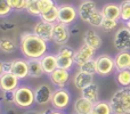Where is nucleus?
Segmentation results:
<instances>
[{
  "label": "nucleus",
  "instance_id": "obj_1",
  "mask_svg": "<svg viewBox=\"0 0 130 114\" xmlns=\"http://www.w3.org/2000/svg\"><path fill=\"white\" fill-rule=\"evenodd\" d=\"M21 53L25 58H41L48 52V42L33 32H24L20 37Z\"/></svg>",
  "mask_w": 130,
  "mask_h": 114
},
{
  "label": "nucleus",
  "instance_id": "obj_2",
  "mask_svg": "<svg viewBox=\"0 0 130 114\" xmlns=\"http://www.w3.org/2000/svg\"><path fill=\"white\" fill-rule=\"evenodd\" d=\"M113 114H130V87H120L110 99Z\"/></svg>",
  "mask_w": 130,
  "mask_h": 114
},
{
  "label": "nucleus",
  "instance_id": "obj_3",
  "mask_svg": "<svg viewBox=\"0 0 130 114\" xmlns=\"http://www.w3.org/2000/svg\"><path fill=\"white\" fill-rule=\"evenodd\" d=\"M36 103L34 90L29 86H20L15 90V105L21 108H30Z\"/></svg>",
  "mask_w": 130,
  "mask_h": 114
},
{
  "label": "nucleus",
  "instance_id": "obj_4",
  "mask_svg": "<svg viewBox=\"0 0 130 114\" xmlns=\"http://www.w3.org/2000/svg\"><path fill=\"white\" fill-rule=\"evenodd\" d=\"M96 66H97V74L99 76H108L113 73L115 70V62L114 57L108 54L98 55L96 58Z\"/></svg>",
  "mask_w": 130,
  "mask_h": 114
},
{
  "label": "nucleus",
  "instance_id": "obj_5",
  "mask_svg": "<svg viewBox=\"0 0 130 114\" xmlns=\"http://www.w3.org/2000/svg\"><path fill=\"white\" fill-rule=\"evenodd\" d=\"M74 54H75V52L73 50L72 47L66 46V45L61 46L58 52L56 53L57 65H58V67L69 70L70 71L74 64Z\"/></svg>",
  "mask_w": 130,
  "mask_h": 114
},
{
  "label": "nucleus",
  "instance_id": "obj_6",
  "mask_svg": "<svg viewBox=\"0 0 130 114\" xmlns=\"http://www.w3.org/2000/svg\"><path fill=\"white\" fill-rule=\"evenodd\" d=\"M70 103H71V94L66 88H57L56 90H54L50 102L53 108L64 111L65 108L69 107Z\"/></svg>",
  "mask_w": 130,
  "mask_h": 114
},
{
  "label": "nucleus",
  "instance_id": "obj_7",
  "mask_svg": "<svg viewBox=\"0 0 130 114\" xmlns=\"http://www.w3.org/2000/svg\"><path fill=\"white\" fill-rule=\"evenodd\" d=\"M79 17L78 8L71 4H62L58 6V22L66 25H72Z\"/></svg>",
  "mask_w": 130,
  "mask_h": 114
},
{
  "label": "nucleus",
  "instance_id": "obj_8",
  "mask_svg": "<svg viewBox=\"0 0 130 114\" xmlns=\"http://www.w3.org/2000/svg\"><path fill=\"white\" fill-rule=\"evenodd\" d=\"M113 45L118 52L130 50V32L126 26H121L117 30L113 38Z\"/></svg>",
  "mask_w": 130,
  "mask_h": 114
},
{
  "label": "nucleus",
  "instance_id": "obj_9",
  "mask_svg": "<svg viewBox=\"0 0 130 114\" xmlns=\"http://www.w3.org/2000/svg\"><path fill=\"white\" fill-rule=\"evenodd\" d=\"M71 36V31H70L69 25L63 24V23H55L54 24V31H53V41L56 45L64 46L67 43Z\"/></svg>",
  "mask_w": 130,
  "mask_h": 114
},
{
  "label": "nucleus",
  "instance_id": "obj_10",
  "mask_svg": "<svg viewBox=\"0 0 130 114\" xmlns=\"http://www.w3.org/2000/svg\"><path fill=\"white\" fill-rule=\"evenodd\" d=\"M20 79L11 72H4L0 75V90L2 92L15 91L20 87Z\"/></svg>",
  "mask_w": 130,
  "mask_h": 114
},
{
  "label": "nucleus",
  "instance_id": "obj_11",
  "mask_svg": "<svg viewBox=\"0 0 130 114\" xmlns=\"http://www.w3.org/2000/svg\"><path fill=\"white\" fill-rule=\"evenodd\" d=\"M49 80L56 88H65L71 79V73L69 70L57 67L54 72L49 74Z\"/></svg>",
  "mask_w": 130,
  "mask_h": 114
},
{
  "label": "nucleus",
  "instance_id": "obj_12",
  "mask_svg": "<svg viewBox=\"0 0 130 114\" xmlns=\"http://www.w3.org/2000/svg\"><path fill=\"white\" fill-rule=\"evenodd\" d=\"M53 31H54V24L53 23H48L45 21L40 20L34 24L33 27V33H36L41 39L46 40L47 42L53 41Z\"/></svg>",
  "mask_w": 130,
  "mask_h": 114
},
{
  "label": "nucleus",
  "instance_id": "obj_13",
  "mask_svg": "<svg viewBox=\"0 0 130 114\" xmlns=\"http://www.w3.org/2000/svg\"><path fill=\"white\" fill-rule=\"evenodd\" d=\"M53 89L46 83L38 86L34 90V101L38 105H47L48 103L52 102L53 97Z\"/></svg>",
  "mask_w": 130,
  "mask_h": 114
},
{
  "label": "nucleus",
  "instance_id": "obj_14",
  "mask_svg": "<svg viewBox=\"0 0 130 114\" xmlns=\"http://www.w3.org/2000/svg\"><path fill=\"white\" fill-rule=\"evenodd\" d=\"M95 55H96V49H94L92 47L83 43L75 52V54H74V64L80 66L83 63L92 59V58L95 57Z\"/></svg>",
  "mask_w": 130,
  "mask_h": 114
},
{
  "label": "nucleus",
  "instance_id": "obj_15",
  "mask_svg": "<svg viewBox=\"0 0 130 114\" xmlns=\"http://www.w3.org/2000/svg\"><path fill=\"white\" fill-rule=\"evenodd\" d=\"M97 8V5L94 0H82V2L80 4L78 8V13H79V17L82 22L88 23L89 17L92 13H94Z\"/></svg>",
  "mask_w": 130,
  "mask_h": 114
},
{
  "label": "nucleus",
  "instance_id": "obj_16",
  "mask_svg": "<svg viewBox=\"0 0 130 114\" xmlns=\"http://www.w3.org/2000/svg\"><path fill=\"white\" fill-rule=\"evenodd\" d=\"M11 73H14L20 80L27 78L29 76V63L27 59H17L13 60V67H11Z\"/></svg>",
  "mask_w": 130,
  "mask_h": 114
},
{
  "label": "nucleus",
  "instance_id": "obj_17",
  "mask_svg": "<svg viewBox=\"0 0 130 114\" xmlns=\"http://www.w3.org/2000/svg\"><path fill=\"white\" fill-rule=\"evenodd\" d=\"M102 13H103L105 18H111V20H117L120 21L121 17V8H120V4H115V2H107L102 7Z\"/></svg>",
  "mask_w": 130,
  "mask_h": 114
},
{
  "label": "nucleus",
  "instance_id": "obj_18",
  "mask_svg": "<svg viewBox=\"0 0 130 114\" xmlns=\"http://www.w3.org/2000/svg\"><path fill=\"white\" fill-rule=\"evenodd\" d=\"M94 82V75L91 74L85 73V72L78 71L73 76V85L74 87L76 88L78 90H82L83 88H86L87 86L91 85Z\"/></svg>",
  "mask_w": 130,
  "mask_h": 114
},
{
  "label": "nucleus",
  "instance_id": "obj_19",
  "mask_svg": "<svg viewBox=\"0 0 130 114\" xmlns=\"http://www.w3.org/2000/svg\"><path fill=\"white\" fill-rule=\"evenodd\" d=\"M83 43L98 50L103 45V40H102V37L95 30H88L83 34Z\"/></svg>",
  "mask_w": 130,
  "mask_h": 114
},
{
  "label": "nucleus",
  "instance_id": "obj_20",
  "mask_svg": "<svg viewBox=\"0 0 130 114\" xmlns=\"http://www.w3.org/2000/svg\"><path fill=\"white\" fill-rule=\"evenodd\" d=\"M94 104L95 103L80 96L79 98L75 99V102L73 104L74 112H75V114H89L91 112L92 107H94Z\"/></svg>",
  "mask_w": 130,
  "mask_h": 114
},
{
  "label": "nucleus",
  "instance_id": "obj_21",
  "mask_svg": "<svg viewBox=\"0 0 130 114\" xmlns=\"http://www.w3.org/2000/svg\"><path fill=\"white\" fill-rule=\"evenodd\" d=\"M40 60H41L43 72H45V74H48V75L58 67V65H57V57L54 54H46L45 56L40 58Z\"/></svg>",
  "mask_w": 130,
  "mask_h": 114
},
{
  "label": "nucleus",
  "instance_id": "obj_22",
  "mask_svg": "<svg viewBox=\"0 0 130 114\" xmlns=\"http://www.w3.org/2000/svg\"><path fill=\"white\" fill-rule=\"evenodd\" d=\"M27 63H29V76L30 78L38 79V78H41L45 74L40 58H29Z\"/></svg>",
  "mask_w": 130,
  "mask_h": 114
},
{
  "label": "nucleus",
  "instance_id": "obj_23",
  "mask_svg": "<svg viewBox=\"0 0 130 114\" xmlns=\"http://www.w3.org/2000/svg\"><path fill=\"white\" fill-rule=\"evenodd\" d=\"M114 62H115V70L117 71L129 69L130 67V50L118 52V54L114 56Z\"/></svg>",
  "mask_w": 130,
  "mask_h": 114
},
{
  "label": "nucleus",
  "instance_id": "obj_24",
  "mask_svg": "<svg viewBox=\"0 0 130 114\" xmlns=\"http://www.w3.org/2000/svg\"><path fill=\"white\" fill-rule=\"evenodd\" d=\"M81 96L83 98L88 99V101L96 103L99 101V87L98 85H96L95 82H92L91 85L87 86L86 88H83L81 90Z\"/></svg>",
  "mask_w": 130,
  "mask_h": 114
},
{
  "label": "nucleus",
  "instance_id": "obj_25",
  "mask_svg": "<svg viewBox=\"0 0 130 114\" xmlns=\"http://www.w3.org/2000/svg\"><path fill=\"white\" fill-rule=\"evenodd\" d=\"M89 114H113V111L110 102L98 101L94 104V107Z\"/></svg>",
  "mask_w": 130,
  "mask_h": 114
},
{
  "label": "nucleus",
  "instance_id": "obj_26",
  "mask_svg": "<svg viewBox=\"0 0 130 114\" xmlns=\"http://www.w3.org/2000/svg\"><path fill=\"white\" fill-rule=\"evenodd\" d=\"M115 81L120 87H130V67L115 72Z\"/></svg>",
  "mask_w": 130,
  "mask_h": 114
},
{
  "label": "nucleus",
  "instance_id": "obj_27",
  "mask_svg": "<svg viewBox=\"0 0 130 114\" xmlns=\"http://www.w3.org/2000/svg\"><path fill=\"white\" fill-rule=\"evenodd\" d=\"M17 45L14 40L9 38H0V52L5 53V54H13L16 52Z\"/></svg>",
  "mask_w": 130,
  "mask_h": 114
},
{
  "label": "nucleus",
  "instance_id": "obj_28",
  "mask_svg": "<svg viewBox=\"0 0 130 114\" xmlns=\"http://www.w3.org/2000/svg\"><path fill=\"white\" fill-rule=\"evenodd\" d=\"M40 20L45 21V22H48V23H53V24H55V23L58 22V5L57 6H55L54 8H52L50 10H48L47 13L42 14V15H40Z\"/></svg>",
  "mask_w": 130,
  "mask_h": 114
},
{
  "label": "nucleus",
  "instance_id": "obj_29",
  "mask_svg": "<svg viewBox=\"0 0 130 114\" xmlns=\"http://www.w3.org/2000/svg\"><path fill=\"white\" fill-rule=\"evenodd\" d=\"M103 21H104V15H103V13H102V10L96 9V10L90 15L88 24L91 25L92 27H101Z\"/></svg>",
  "mask_w": 130,
  "mask_h": 114
},
{
  "label": "nucleus",
  "instance_id": "obj_30",
  "mask_svg": "<svg viewBox=\"0 0 130 114\" xmlns=\"http://www.w3.org/2000/svg\"><path fill=\"white\" fill-rule=\"evenodd\" d=\"M79 71L85 72V73L91 74V75H95L97 74V66H96V59L92 58V59L88 60V62L83 63L82 65L79 66Z\"/></svg>",
  "mask_w": 130,
  "mask_h": 114
},
{
  "label": "nucleus",
  "instance_id": "obj_31",
  "mask_svg": "<svg viewBox=\"0 0 130 114\" xmlns=\"http://www.w3.org/2000/svg\"><path fill=\"white\" fill-rule=\"evenodd\" d=\"M25 11L29 15L34 16V17H40V10L38 7V0H27Z\"/></svg>",
  "mask_w": 130,
  "mask_h": 114
},
{
  "label": "nucleus",
  "instance_id": "obj_32",
  "mask_svg": "<svg viewBox=\"0 0 130 114\" xmlns=\"http://www.w3.org/2000/svg\"><path fill=\"white\" fill-rule=\"evenodd\" d=\"M120 8H121V17H120V21L126 23L127 21L130 20V0H123L120 4Z\"/></svg>",
  "mask_w": 130,
  "mask_h": 114
},
{
  "label": "nucleus",
  "instance_id": "obj_33",
  "mask_svg": "<svg viewBox=\"0 0 130 114\" xmlns=\"http://www.w3.org/2000/svg\"><path fill=\"white\" fill-rule=\"evenodd\" d=\"M55 6H57L56 0H38V7L39 10H40V15L47 13L48 10L54 8Z\"/></svg>",
  "mask_w": 130,
  "mask_h": 114
},
{
  "label": "nucleus",
  "instance_id": "obj_34",
  "mask_svg": "<svg viewBox=\"0 0 130 114\" xmlns=\"http://www.w3.org/2000/svg\"><path fill=\"white\" fill-rule=\"evenodd\" d=\"M118 24H119V21L104 17V21H103V23H102L101 29L104 30L105 32H112L118 27Z\"/></svg>",
  "mask_w": 130,
  "mask_h": 114
},
{
  "label": "nucleus",
  "instance_id": "obj_35",
  "mask_svg": "<svg viewBox=\"0 0 130 114\" xmlns=\"http://www.w3.org/2000/svg\"><path fill=\"white\" fill-rule=\"evenodd\" d=\"M27 0H7L8 5L14 11H23L25 10Z\"/></svg>",
  "mask_w": 130,
  "mask_h": 114
},
{
  "label": "nucleus",
  "instance_id": "obj_36",
  "mask_svg": "<svg viewBox=\"0 0 130 114\" xmlns=\"http://www.w3.org/2000/svg\"><path fill=\"white\" fill-rule=\"evenodd\" d=\"M13 11L7 0H0V17H7Z\"/></svg>",
  "mask_w": 130,
  "mask_h": 114
},
{
  "label": "nucleus",
  "instance_id": "obj_37",
  "mask_svg": "<svg viewBox=\"0 0 130 114\" xmlns=\"http://www.w3.org/2000/svg\"><path fill=\"white\" fill-rule=\"evenodd\" d=\"M2 99L7 104H15V91H6L2 95Z\"/></svg>",
  "mask_w": 130,
  "mask_h": 114
},
{
  "label": "nucleus",
  "instance_id": "obj_38",
  "mask_svg": "<svg viewBox=\"0 0 130 114\" xmlns=\"http://www.w3.org/2000/svg\"><path fill=\"white\" fill-rule=\"evenodd\" d=\"M16 25L10 22H2L0 23V30L1 31H10V30L15 29Z\"/></svg>",
  "mask_w": 130,
  "mask_h": 114
},
{
  "label": "nucleus",
  "instance_id": "obj_39",
  "mask_svg": "<svg viewBox=\"0 0 130 114\" xmlns=\"http://www.w3.org/2000/svg\"><path fill=\"white\" fill-rule=\"evenodd\" d=\"M2 66H4V72H11V67H13V60L2 62Z\"/></svg>",
  "mask_w": 130,
  "mask_h": 114
},
{
  "label": "nucleus",
  "instance_id": "obj_40",
  "mask_svg": "<svg viewBox=\"0 0 130 114\" xmlns=\"http://www.w3.org/2000/svg\"><path fill=\"white\" fill-rule=\"evenodd\" d=\"M49 114H65V113L63 112V111H59V110H55V108H54V110H53V111H52V112H50Z\"/></svg>",
  "mask_w": 130,
  "mask_h": 114
},
{
  "label": "nucleus",
  "instance_id": "obj_41",
  "mask_svg": "<svg viewBox=\"0 0 130 114\" xmlns=\"http://www.w3.org/2000/svg\"><path fill=\"white\" fill-rule=\"evenodd\" d=\"M54 110V108H47V110H45V111H42V112H40L39 114H49L52 111Z\"/></svg>",
  "mask_w": 130,
  "mask_h": 114
},
{
  "label": "nucleus",
  "instance_id": "obj_42",
  "mask_svg": "<svg viewBox=\"0 0 130 114\" xmlns=\"http://www.w3.org/2000/svg\"><path fill=\"white\" fill-rule=\"evenodd\" d=\"M6 114H16V111L14 110V108H8V110L6 111Z\"/></svg>",
  "mask_w": 130,
  "mask_h": 114
},
{
  "label": "nucleus",
  "instance_id": "obj_43",
  "mask_svg": "<svg viewBox=\"0 0 130 114\" xmlns=\"http://www.w3.org/2000/svg\"><path fill=\"white\" fill-rule=\"evenodd\" d=\"M24 114H39V112H37V111H33V110H30V111H27V112H25Z\"/></svg>",
  "mask_w": 130,
  "mask_h": 114
},
{
  "label": "nucleus",
  "instance_id": "obj_44",
  "mask_svg": "<svg viewBox=\"0 0 130 114\" xmlns=\"http://www.w3.org/2000/svg\"><path fill=\"white\" fill-rule=\"evenodd\" d=\"M124 26H126L127 29L129 30V32H130V20H129V21H127V22L124 23Z\"/></svg>",
  "mask_w": 130,
  "mask_h": 114
},
{
  "label": "nucleus",
  "instance_id": "obj_45",
  "mask_svg": "<svg viewBox=\"0 0 130 114\" xmlns=\"http://www.w3.org/2000/svg\"><path fill=\"white\" fill-rule=\"evenodd\" d=\"M4 73V66H2V62L0 60V75Z\"/></svg>",
  "mask_w": 130,
  "mask_h": 114
}]
</instances>
